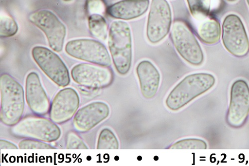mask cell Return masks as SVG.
<instances>
[{
  "mask_svg": "<svg viewBox=\"0 0 249 166\" xmlns=\"http://www.w3.org/2000/svg\"><path fill=\"white\" fill-rule=\"evenodd\" d=\"M206 142L200 139L188 138L179 140L169 148L172 149H206Z\"/></svg>",
  "mask_w": 249,
  "mask_h": 166,
  "instance_id": "22",
  "label": "cell"
},
{
  "mask_svg": "<svg viewBox=\"0 0 249 166\" xmlns=\"http://www.w3.org/2000/svg\"><path fill=\"white\" fill-rule=\"evenodd\" d=\"M172 22V11L169 3L166 0H152L147 28V35L150 42L158 43L167 36Z\"/></svg>",
  "mask_w": 249,
  "mask_h": 166,
  "instance_id": "11",
  "label": "cell"
},
{
  "mask_svg": "<svg viewBox=\"0 0 249 166\" xmlns=\"http://www.w3.org/2000/svg\"><path fill=\"white\" fill-rule=\"evenodd\" d=\"M0 147L1 149H18L16 145L12 142L7 140L1 139L0 140Z\"/></svg>",
  "mask_w": 249,
  "mask_h": 166,
  "instance_id": "27",
  "label": "cell"
},
{
  "mask_svg": "<svg viewBox=\"0 0 249 166\" xmlns=\"http://www.w3.org/2000/svg\"><path fill=\"white\" fill-rule=\"evenodd\" d=\"M215 82L214 75L208 73H196L186 76L169 93L165 100L166 106L172 111H178L211 90Z\"/></svg>",
  "mask_w": 249,
  "mask_h": 166,
  "instance_id": "1",
  "label": "cell"
},
{
  "mask_svg": "<svg viewBox=\"0 0 249 166\" xmlns=\"http://www.w3.org/2000/svg\"><path fill=\"white\" fill-rule=\"evenodd\" d=\"M191 14L196 18L204 19L209 16L211 0H187Z\"/></svg>",
  "mask_w": 249,
  "mask_h": 166,
  "instance_id": "21",
  "label": "cell"
},
{
  "mask_svg": "<svg viewBox=\"0 0 249 166\" xmlns=\"http://www.w3.org/2000/svg\"><path fill=\"white\" fill-rule=\"evenodd\" d=\"M0 119L5 125L14 127L22 119L25 106L23 87L7 74L0 77Z\"/></svg>",
  "mask_w": 249,
  "mask_h": 166,
  "instance_id": "2",
  "label": "cell"
},
{
  "mask_svg": "<svg viewBox=\"0 0 249 166\" xmlns=\"http://www.w3.org/2000/svg\"><path fill=\"white\" fill-rule=\"evenodd\" d=\"M119 143L113 132L109 129H103L100 133L97 145L98 149H118Z\"/></svg>",
  "mask_w": 249,
  "mask_h": 166,
  "instance_id": "20",
  "label": "cell"
},
{
  "mask_svg": "<svg viewBox=\"0 0 249 166\" xmlns=\"http://www.w3.org/2000/svg\"><path fill=\"white\" fill-rule=\"evenodd\" d=\"M197 31L200 39L207 44H216L220 39L221 26L216 19L211 18L205 20L199 26Z\"/></svg>",
  "mask_w": 249,
  "mask_h": 166,
  "instance_id": "18",
  "label": "cell"
},
{
  "mask_svg": "<svg viewBox=\"0 0 249 166\" xmlns=\"http://www.w3.org/2000/svg\"><path fill=\"white\" fill-rule=\"evenodd\" d=\"M108 46L117 72L121 75L130 71L133 58L130 27L122 20H115L110 27Z\"/></svg>",
  "mask_w": 249,
  "mask_h": 166,
  "instance_id": "3",
  "label": "cell"
},
{
  "mask_svg": "<svg viewBox=\"0 0 249 166\" xmlns=\"http://www.w3.org/2000/svg\"><path fill=\"white\" fill-rule=\"evenodd\" d=\"M18 148L21 149H52L53 148L45 142L33 139H27L20 141Z\"/></svg>",
  "mask_w": 249,
  "mask_h": 166,
  "instance_id": "24",
  "label": "cell"
},
{
  "mask_svg": "<svg viewBox=\"0 0 249 166\" xmlns=\"http://www.w3.org/2000/svg\"><path fill=\"white\" fill-rule=\"evenodd\" d=\"M171 37L177 52L188 63L199 66L204 61V54L197 40L184 22L177 20L174 23Z\"/></svg>",
  "mask_w": 249,
  "mask_h": 166,
  "instance_id": "5",
  "label": "cell"
},
{
  "mask_svg": "<svg viewBox=\"0 0 249 166\" xmlns=\"http://www.w3.org/2000/svg\"><path fill=\"white\" fill-rule=\"evenodd\" d=\"M30 21L46 35L50 47L60 52L64 44L67 30L57 17L48 10H40L32 13L28 17Z\"/></svg>",
  "mask_w": 249,
  "mask_h": 166,
  "instance_id": "9",
  "label": "cell"
},
{
  "mask_svg": "<svg viewBox=\"0 0 249 166\" xmlns=\"http://www.w3.org/2000/svg\"><path fill=\"white\" fill-rule=\"evenodd\" d=\"M228 1L230 2H235L236 0H228Z\"/></svg>",
  "mask_w": 249,
  "mask_h": 166,
  "instance_id": "28",
  "label": "cell"
},
{
  "mask_svg": "<svg viewBox=\"0 0 249 166\" xmlns=\"http://www.w3.org/2000/svg\"><path fill=\"white\" fill-rule=\"evenodd\" d=\"M249 115V86L244 79L233 82L231 91L230 106L226 120L234 129L242 127Z\"/></svg>",
  "mask_w": 249,
  "mask_h": 166,
  "instance_id": "10",
  "label": "cell"
},
{
  "mask_svg": "<svg viewBox=\"0 0 249 166\" xmlns=\"http://www.w3.org/2000/svg\"><path fill=\"white\" fill-rule=\"evenodd\" d=\"M26 97L29 108L36 115L45 116L49 112V99L38 75L35 72L30 73L27 77Z\"/></svg>",
  "mask_w": 249,
  "mask_h": 166,
  "instance_id": "15",
  "label": "cell"
},
{
  "mask_svg": "<svg viewBox=\"0 0 249 166\" xmlns=\"http://www.w3.org/2000/svg\"><path fill=\"white\" fill-rule=\"evenodd\" d=\"M66 147L68 149H88L87 145L78 135L73 132H70L67 135Z\"/></svg>",
  "mask_w": 249,
  "mask_h": 166,
  "instance_id": "25",
  "label": "cell"
},
{
  "mask_svg": "<svg viewBox=\"0 0 249 166\" xmlns=\"http://www.w3.org/2000/svg\"><path fill=\"white\" fill-rule=\"evenodd\" d=\"M32 56L40 69L57 86H69L71 79L69 70L64 61L50 49L37 46L32 50Z\"/></svg>",
  "mask_w": 249,
  "mask_h": 166,
  "instance_id": "8",
  "label": "cell"
},
{
  "mask_svg": "<svg viewBox=\"0 0 249 166\" xmlns=\"http://www.w3.org/2000/svg\"><path fill=\"white\" fill-rule=\"evenodd\" d=\"M89 26L91 34L97 39L105 40L107 37V24L101 15L94 14L89 18Z\"/></svg>",
  "mask_w": 249,
  "mask_h": 166,
  "instance_id": "19",
  "label": "cell"
},
{
  "mask_svg": "<svg viewBox=\"0 0 249 166\" xmlns=\"http://www.w3.org/2000/svg\"><path fill=\"white\" fill-rule=\"evenodd\" d=\"M12 133L19 138L53 142L60 138L61 132L52 120L40 116H28L13 127Z\"/></svg>",
  "mask_w": 249,
  "mask_h": 166,
  "instance_id": "4",
  "label": "cell"
},
{
  "mask_svg": "<svg viewBox=\"0 0 249 166\" xmlns=\"http://www.w3.org/2000/svg\"><path fill=\"white\" fill-rule=\"evenodd\" d=\"M246 1H247V2L249 6V0H246Z\"/></svg>",
  "mask_w": 249,
  "mask_h": 166,
  "instance_id": "29",
  "label": "cell"
},
{
  "mask_svg": "<svg viewBox=\"0 0 249 166\" xmlns=\"http://www.w3.org/2000/svg\"><path fill=\"white\" fill-rule=\"evenodd\" d=\"M18 26L15 19L9 15H3L0 18V36L8 37L14 36L18 32Z\"/></svg>",
  "mask_w": 249,
  "mask_h": 166,
  "instance_id": "23",
  "label": "cell"
},
{
  "mask_svg": "<svg viewBox=\"0 0 249 166\" xmlns=\"http://www.w3.org/2000/svg\"><path fill=\"white\" fill-rule=\"evenodd\" d=\"M110 108L105 102L95 101L80 109L74 115L73 125L80 133H85L94 128L109 116Z\"/></svg>",
  "mask_w": 249,
  "mask_h": 166,
  "instance_id": "14",
  "label": "cell"
},
{
  "mask_svg": "<svg viewBox=\"0 0 249 166\" xmlns=\"http://www.w3.org/2000/svg\"><path fill=\"white\" fill-rule=\"evenodd\" d=\"M141 92L146 99L154 98L158 92L160 84V74L151 61L144 60L140 62L136 68Z\"/></svg>",
  "mask_w": 249,
  "mask_h": 166,
  "instance_id": "16",
  "label": "cell"
},
{
  "mask_svg": "<svg viewBox=\"0 0 249 166\" xmlns=\"http://www.w3.org/2000/svg\"><path fill=\"white\" fill-rule=\"evenodd\" d=\"M66 51L73 57L99 66L109 68L112 64L110 54L106 46L95 40H72L67 43Z\"/></svg>",
  "mask_w": 249,
  "mask_h": 166,
  "instance_id": "7",
  "label": "cell"
},
{
  "mask_svg": "<svg viewBox=\"0 0 249 166\" xmlns=\"http://www.w3.org/2000/svg\"><path fill=\"white\" fill-rule=\"evenodd\" d=\"M222 40L226 50L234 56L242 57L249 52V39L241 18L227 15L222 24Z\"/></svg>",
  "mask_w": 249,
  "mask_h": 166,
  "instance_id": "6",
  "label": "cell"
},
{
  "mask_svg": "<svg viewBox=\"0 0 249 166\" xmlns=\"http://www.w3.org/2000/svg\"><path fill=\"white\" fill-rule=\"evenodd\" d=\"M149 3V0H122L110 6L107 12L117 19H132L146 13Z\"/></svg>",
  "mask_w": 249,
  "mask_h": 166,
  "instance_id": "17",
  "label": "cell"
},
{
  "mask_svg": "<svg viewBox=\"0 0 249 166\" xmlns=\"http://www.w3.org/2000/svg\"><path fill=\"white\" fill-rule=\"evenodd\" d=\"M79 103V97L75 90L70 88L61 90L51 105L50 119L58 124L69 121L77 112Z\"/></svg>",
  "mask_w": 249,
  "mask_h": 166,
  "instance_id": "13",
  "label": "cell"
},
{
  "mask_svg": "<svg viewBox=\"0 0 249 166\" xmlns=\"http://www.w3.org/2000/svg\"><path fill=\"white\" fill-rule=\"evenodd\" d=\"M71 74L76 84L94 90L107 88L113 80V74L109 69L89 64L76 65Z\"/></svg>",
  "mask_w": 249,
  "mask_h": 166,
  "instance_id": "12",
  "label": "cell"
},
{
  "mask_svg": "<svg viewBox=\"0 0 249 166\" xmlns=\"http://www.w3.org/2000/svg\"><path fill=\"white\" fill-rule=\"evenodd\" d=\"M86 5L90 15L94 14H100L106 9L105 3L103 0H87Z\"/></svg>",
  "mask_w": 249,
  "mask_h": 166,
  "instance_id": "26",
  "label": "cell"
}]
</instances>
